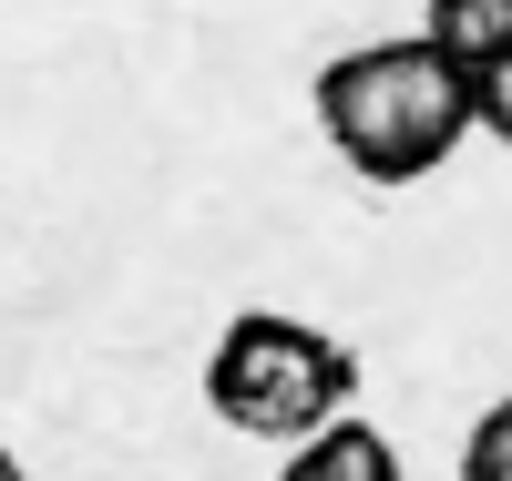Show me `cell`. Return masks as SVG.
Segmentation results:
<instances>
[{"mask_svg":"<svg viewBox=\"0 0 512 481\" xmlns=\"http://www.w3.org/2000/svg\"><path fill=\"white\" fill-rule=\"evenodd\" d=\"M308 103H318L328 154L349 164L359 185H420V174H441L461 144H472V82H461L420 31L338 52L308 82Z\"/></svg>","mask_w":512,"mask_h":481,"instance_id":"obj_1","label":"cell"},{"mask_svg":"<svg viewBox=\"0 0 512 481\" xmlns=\"http://www.w3.org/2000/svg\"><path fill=\"white\" fill-rule=\"evenodd\" d=\"M349 400H359V359L287 308L226 318L216 359H205V410L226 430H246V441H277V451L318 441L328 420H349Z\"/></svg>","mask_w":512,"mask_h":481,"instance_id":"obj_2","label":"cell"},{"mask_svg":"<svg viewBox=\"0 0 512 481\" xmlns=\"http://www.w3.org/2000/svg\"><path fill=\"white\" fill-rule=\"evenodd\" d=\"M420 41L472 82V72H492L512 52V0H431V11H420Z\"/></svg>","mask_w":512,"mask_h":481,"instance_id":"obj_3","label":"cell"},{"mask_svg":"<svg viewBox=\"0 0 512 481\" xmlns=\"http://www.w3.org/2000/svg\"><path fill=\"white\" fill-rule=\"evenodd\" d=\"M277 481H400V451H390V430H369V420H328L318 441H297Z\"/></svg>","mask_w":512,"mask_h":481,"instance_id":"obj_4","label":"cell"},{"mask_svg":"<svg viewBox=\"0 0 512 481\" xmlns=\"http://www.w3.org/2000/svg\"><path fill=\"white\" fill-rule=\"evenodd\" d=\"M461 481H512V389L472 420V441H461Z\"/></svg>","mask_w":512,"mask_h":481,"instance_id":"obj_5","label":"cell"},{"mask_svg":"<svg viewBox=\"0 0 512 481\" xmlns=\"http://www.w3.org/2000/svg\"><path fill=\"white\" fill-rule=\"evenodd\" d=\"M472 134H492V144L512 154V52H502L492 72H472Z\"/></svg>","mask_w":512,"mask_h":481,"instance_id":"obj_6","label":"cell"},{"mask_svg":"<svg viewBox=\"0 0 512 481\" xmlns=\"http://www.w3.org/2000/svg\"><path fill=\"white\" fill-rule=\"evenodd\" d=\"M0 481H21V451H11V441H0Z\"/></svg>","mask_w":512,"mask_h":481,"instance_id":"obj_7","label":"cell"}]
</instances>
